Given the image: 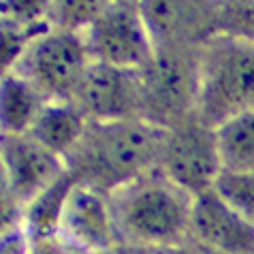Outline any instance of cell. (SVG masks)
Here are the masks:
<instances>
[{"label":"cell","mask_w":254,"mask_h":254,"mask_svg":"<svg viewBox=\"0 0 254 254\" xmlns=\"http://www.w3.org/2000/svg\"><path fill=\"white\" fill-rule=\"evenodd\" d=\"M254 111V43L216 32L199 47L194 114L211 128Z\"/></svg>","instance_id":"obj_3"},{"label":"cell","mask_w":254,"mask_h":254,"mask_svg":"<svg viewBox=\"0 0 254 254\" xmlns=\"http://www.w3.org/2000/svg\"><path fill=\"white\" fill-rule=\"evenodd\" d=\"M75 184H77V180L66 171L62 178H58L54 184H49L43 192H39L22 209L19 229L26 233L28 239L60 233L62 214H64L66 201L70 192H73Z\"/></svg>","instance_id":"obj_14"},{"label":"cell","mask_w":254,"mask_h":254,"mask_svg":"<svg viewBox=\"0 0 254 254\" xmlns=\"http://www.w3.org/2000/svg\"><path fill=\"white\" fill-rule=\"evenodd\" d=\"M105 2L98 0H68V2H49V24L52 28L75 34H83L103 11Z\"/></svg>","instance_id":"obj_17"},{"label":"cell","mask_w":254,"mask_h":254,"mask_svg":"<svg viewBox=\"0 0 254 254\" xmlns=\"http://www.w3.org/2000/svg\"><path fill=\"white\" fill-rule=\"evenodd\" d=\"M28 254H96V252L83 248L81 244L68 239L62 233H54V235L28 239Z\"/></svg>","instance_id":"obj_19"},{"label":"cell","mask_w":254,"mask_h":254,"mask_svg":"<svg viewBox=\"0 0 254 254\" xmlns=\"http://www.w3.org/2000/svg\"><path fill=\"white\" fill-rule=\"evenodd\" d=\"M199 47L158 45L154 60L139 70L143 120L169 128L194 114L199 90Z\"/></svg>","instance_id":"obj_4"},{"label":"cell","mask_w":254,"mask_h":254,"mask_svg":"<svg viewBox=\"0 0 254 254\" xmlns=\"http://www.w3.org/2000/svg\"><path fill=\"white\" fill-rule=\"evenodd\" d=\"M165 128L143 118L90 122L81 143L66 158L77 184L111 194L158 167Z\"/></svg>","instance_id":"obj_1"},{"label":"cell","mask_w":254,"mask_h":254,"mask_svg":"<svg viewBox=\"0 0 254 254\" xmlns=\"http://www.w3.org/2000/svg\"><path fill=\"white\" fill-rule=\"evenodd\" d=\"M107 196L122 246L150 250L190 242L194 196L158 169Z\"/></svg>","instance_id":"obj_2"},{"label":"cell","mask_w":254,"mask_h":254,"mask_svg":"<svg viewBox=\"0 0 254 254\" xmlns=\"http://www.w3.org/2000/svg\"><path fill=\"white\" fill-rule=\"evenodd\" d=\"M60 233L96 254H114L122 246L109 196L83 184H75L68 196Z\"/></svg>","instance_id":"obj_10"},{"label":"cell","mask_w":254,"mask_h":254,"mask_svg":"<svg viewBox=\"0 0 254 254\" xmlns=\"http://www.w3.org/2000/svg\"><path fill=\"white\" fill-rule=\"evenodd\" d=\"M137 254H194L192 242L178 244V246H165V248H150V250H135Z\"/></svg>","instance_id":"obj_20"},{"label":"cell","mask_w":254,"mask_h":254,"mask_svg":"<svg viewBox=\"0 0 254 254\" xmlns=\"http://www.w3.org/2000/svg\"><path fill=\"white\" fill-rule=\"evenodd\" d=\"M114 254H137V252L132 250V248H128V246H120V248H118Z\"/></svg>","instance_id":"obj_22"},{"label":"cell","mask_w":254,"mask_h":254,"mask_svg":"<svg viewBox=\"0 0 254 254\" xmlns=\"http://www.w3.org/2000/svg\"><path fill=\"white\" fill-rule=\"evenodd\" d=\"M49 101L17 73H2L0 83V128L2 135H28Z\"/></svg>","instance_id":"obj_13"},{"label":"cell","mask_w":254,"mask_h":254,"mask_svg":"<svg viewBox=\"0 0 254 254\" xmlns=\"http://www.w3.org/2000/svg\"><path fill=\"white\" fill-rule=\"evenodd\" d=\"M216 147L222 171H254V111L237 114L216 126Z\"/></svg>","instance_id":"obj_15"},{"label":"cell","mask_w":254,"mask_h":254,"mask_svg":"<svg viewBox=\"0 0 254 254\" xmlns=\"http://www.w3.org/2000/svg\"><path fill=\"white\" fill-rule=\"evenodd\" d=\"M90 122L141 118V77L135 70L92 62L73 96Z\"/></svg>","instance_id":"obj_9"},{"label":"cell","mask_w":254,"mask_h":254,"mask_svg":"<svg viewBox=\"0 0 254 254\" xmlns=\"http://www.w3.org/2000/svg\"><path fill=\"white\" fill-rule=\"evenodd\" d=\"M156 169L192 196L211 190L222 173L216 130L196 114L165 128Z\"/></svg>","instance_id":"obj_7"},{"label":"cell","mask_w":254,"mask_h":254,"mask_svg":"<svg viewBox=\"0 0 254 254\" xmlns=\"http://www.w3.org/2000/svg\"><path fill=\"white\" fill-rule=\"evenodd\" d=\"M81 37L92 62L135 73L150 64L158 49L141 2H105Z\"/></svg>","instance_id":"obj_6"},{"label":"cell","mask_w":254,"mask_h":254,"mask_svg":"<svg viewBox=\"0 0 254 254\" xmlns=\"http://www.w3.org/2000/svg\"><path fill=\"white\" fill-rule=\"evenodd\" d=\"M214 190L222 196L227 205L254 227V171L252 173H231L222 171L218 175Z\"/></svg>","instance_id":"obj_16"},{"label":"cell","mask_w":254,"mask_h":254,"mask_svg":"<svg viewBox=\"0 0 254 254\" xmlns=\"http://www.w3.org/2000/svg\"><path fill=\"white\" fill-rule=\"evenodd\" d=\"M88 126L90 120L73 101H49L28 135L66 162L81 143Z\"/></svg>","instance_id":"obj_12"},{"label":"cell","mask_w":254,"mask_h":254,"mask_svg":"<svg viewBox=\"0 0 254 254\" xmlns=\"http://www.w3.org/2000/svg\"><path fill=\"white\" fill-rule=\"evenodd\" d=\"M2 162V196L4 207L22 218V209L39 192L62 178L68 169L66 162L45 150L30 135H2L0 141Z\"/></svg>","instance_id":"obj_8"},{"label":"cell","mask_w":254,"mask_h":254,"mask_svg":"<svg viewBox=\"0 0 254 254\" xmlns=\"http://www.w3.org/2000/svg\"><path fill=\"white\" fill-rule=\"evenodd\" d=\"M216 32L254 43V0L216 2Z\"/></svg>","instance_id":"obj_18"},{"label":"cell","mask_w":254,"mask_h":254,"mask_svg":"<svg viewBox=\"0 0 254 254\" xmlns=\"http://www.w3.org/2000/svg\"><path fill=\"white\" fill-rule=\"evenodd\" d=\"M90 64L81 34L49 28L30 41L11 73L30 81L47 101H73Z\"/></svg>","instance_id":"obj_5"},{"label":"cell","mask_w":254,"mask_h":254,"mask_svg":"<svg viewBox=\"0 0 254 254\" xmlns=\"http://www.w3.org/2000/svg\"><path fill=\"white\" fill-rule=\"evenodd\" d=\"M190 242L222 254H254V227L211 188L194 196Z\"/></svg>","instance_id":"obj_11"},{"label":"cell","mask_w":254,"mask_h":254,"mask_svg":"<svg viewBox=\"0 0 254 254\" xmlns=\"http://www.w3.org/2000/svg\"><path fill=\"white\" fill-rule=\"evenodd\" d=\"M192 248H194V254H222V252H216V250L205 248V246H199V244H194V242H192Z\"/></svg>","instance_id":"obj_21"}]
</instances>
